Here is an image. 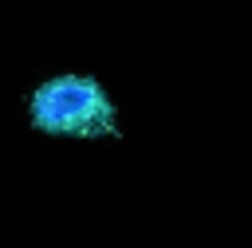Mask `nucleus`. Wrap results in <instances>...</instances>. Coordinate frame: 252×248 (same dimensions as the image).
I'll list each match as a JSON object with an SVG mask.
<instances>
[{
  "mask_svg": "<svg viewBox=\"0 0 252 248\" xmlns=\"http://www.w3.org/2000/svg\"><path fill=\"white\" fill-rule=\"evenodd\" d=\"M28 122L51 138H118V106L91 75L63 71L32 87Z\"/></svg>",
  "mask_w": 252,
  "mask_h": 248,
  "instance_id": "obj_1",
  "label": "nucleus"
}]
</instances>
